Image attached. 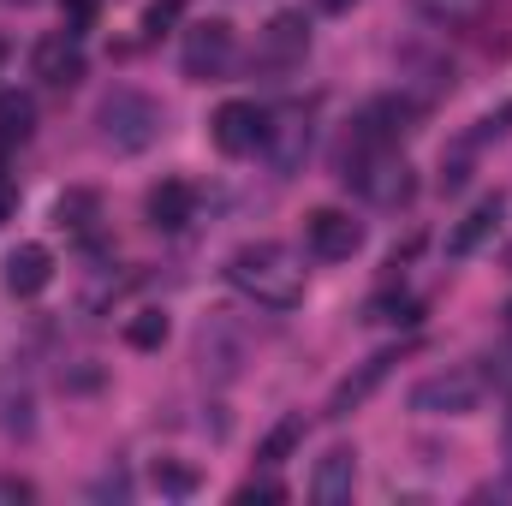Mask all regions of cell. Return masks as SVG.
<instances>
[{
  "instance_id": "cell-28",
  "label": "cell",
  "mask_w": 512,
  "mask_h": 506,
  "mask_svg": "<svg viewBox=\"0 0 512 506\" xmlns=\"http://www.w3.org/2000/svg\"><path fill=\"white\" fill-rule=\"evenodd\" d=\"M12 209H18V185H12V179L0 173V227L12 221Z\"/></svg>"
},
{
  "instance_id": "cell-14",
  "label": "cell",
  "mask_w": 512,
  "mask_h": 506,
  "mask_svg": "<svg viewBox=\"0 0 512 506\" xmlns=\"http://www.w3.org/2000/svg\"><path fill=\"white\" fill-rule=\"evenodd\" d=\"M143 209H149V227L179 233V227H191V215H197V191H191L185 179H161V185L143 197Z\"/></svg>"
},
{
  "instance_id": "cell-12",
  "label": "cell",
  "mask_w": 512,
  "mask_h": 506,
  "mask_svg": "<svg viewBox=\"0 0 512 506\" xmlns=\"http://www.w3.org/2000/svg\"><path fill=\"white\" fill-rule=\"evenodd\" d=\"M352 489H358V453L352 447H328L322 465H316V477H310V495L322 506H346Z\"/></svg>"
},
{
  "instance_id": "cell-29",
  "label": "cell",
  "mask_w": 512,
  "mask_h": 506,
  "mask_svg": "<svg viewBox=\"0 0 512 506\" xmlns=\"http://www.w3.org/2000/svg\"><path fill=\"white\" fill-rule=\"evenodd\" d=\"M316 6H322V12H352L358 0H316Z\"/></svg>"
},
{
  "instance_id": "cell-9",
  "label": "cell",
  "mask_w": 512,
  "mask_h": 506,
  "mask_svg": "<svg viewBox=\"0 0 512 506\" xmlns=\"http://www.w3.org/2000/svg\"><path fill=\"white\" fill-rule=\"evenodd\" d=\"M30 66H36V78H42V84H54V90L78 84V78H84V48H78V30L42 36V42H36V54H30Z\"/></svg>"
},
{
  "instance_id": "cell-18",
  "label": "cell",
  "mask_w": 512,
  "mask_h": 506,
  "mask_svg": "<svg viewBox=\"0 0 512 506\" xmlns=\"http://www.w3.org/2000/svg\"><path fill=\"white\" fill-rule=\"evenodd\" d=\"M96 215H102L96 191H66V197L54 203V227H60V233H90V227H96Z\"/></svg>"
},
{
  "instance_id": "cell-21",
  "label": "cell",
  "mask_w": 512,
  "mask_h": 506,
  "mask_svg": "<svg viewBox=\"0 0 512 506\" xmlns=\"http://www.w3.org/2000/svg\"><path fill=\"white\" fill-rule=\"evenodd\" d=\"M126 346H137V352L167 346V316H161V310H137V316L126 322Z\"/></svg>"
},
{
  "instance_id": "cell-3",
  "label": "cell",
  "mask_w": 512,
  "mask_h": 506,
  "mask_svg": "<svg viewBox=\"0 0 512 506\" xmlns=\"http://www.w3.org/2000/svg\"><path fill=\"white\" fill-rule=\"evenodd\" d=\"M96 126H102V143H108V149L143 155V149L161 137V102L143 96V90H108L102 108H96Z\"/></svg>"
},
{
  "instance_id": "cell-5",
  "label": "cell",
  "mask_w": 512,
  "mask_h": 506,
  "mask_svg": "<svg viewBox=\"0 0 512 506\" xmlns=\"http://www.w3.org/2000/svg\"><path fill=\"white\" fill-rule=\"evenodd\" d=\"M179 66H185V78H197V84L221 78V72L233 66V24H227V18L191 24V30H185V48H179Z\"/></svg>"
},
{
  "instance_id": "cell-27",
  "label": "cell",
  "mask_w": 512,
  "mask_h": 506,
  "mask_svg": "<svg viewBox=\"0 0 512 506\" xmlns=\"http://www.w3.org/2000/svg\"><path fill=\"white\" fill-rule=\"evenodd\" d=\"M36 489L24 483V477H0V501H30Z\"/></svg>"
},
{
  "instance_id": "cell-11",
  "label": "cell",
  "mask_w": 512,
  "mask_h": 506,
  "mask_svg": "<svg viewBox=\"0 0 512 506\" xmlns=\"http://www.w3.org/2000/svg\"><path fill=\"white\" fill-rule=\"evenodd\" d=\"M262 149H268V161H274L280 173H292V167L304 161V149H310V120H304V108L274 114L268 131H262Z\"/></svg>"
},
{
  "instance_id": "cell-1",
  "label": "cell",
  "mask_w": 512,
  "mask_h": 506,
  "mask_svg": "<svg viewBox=\"0 0 512 506\" xmlns=\"http://www.w3.org/2000/svg\"><path fill=\"white\" fill-rule=\"evenodd\" d=\"M227 280L251 304H262V310H292L304 298V262L286 251V245H274V239L239 245V251L227 256Z\"/></svg>"
},
{
  "instance_id": "cell-26",
  "label": "cell",
  "mask_w": 512,
  "mask_h": 506,
  "mask_svg": "<svg viewBox=\"0 0 512 506\" xmlns=\"http://www.w3.org/2000/svg\"><path fill=\"white\" fill-rule=\"evenodd\" d=\"M96 6H102V0H60V12H66L72 30H90V24H96Z\"/></svg>"
},
{
  "instance_id": "cell-8",
  "label": "cell",
  "mask_w": 512,
  "mask_h": 506,
  "mask_svg": "<svg viewBox=\"0 0 512 506\" xmlns=\"http://www.w3.org/2000/svg\"><path fill=\"white\" fill-rule=\"evenodd\" d=\"M304 239H310V251L322 262H346V256L364 251V221H352L346 209H316L304 221Z\"/></svg>"
},
{
  "instance_id": "cell-24",
  "label": "cell",
  "mask_w": 512,
  "mask_h": 506,
  "mask_svg": "<svg viewBox=\"0 0 512 506\" xmlns=\"http://www.w3.org/2000/svg\"><path fill=\"white\" fill-rule=\"evenodd\" d=\"M185 18V0H149V12H143V30L149 36H161V30H173Z\"/></svg>"
},
{
  "instance_id": "cell-10",
  "label": "cell",
  "mask_w": 512,
  "mask_h": 506,
  "mask_svg": "<svg viewBox=\"0 0 512 506\" xmlns=\"http://www.w3.org/2000/svg\"><path fill=\"white\" fill-rule=\"evenodd\" d=\"M48 280H54L48 245H18V251H6V262H0V286H6L12 298H36Z\"/></svg>"
},
{
  "instance_id": "cell-20",
  "label": "cell",
  "mask_w": 512,
  "mask_h": 506,
  "mask_svg": "<svg viewBox=\"0 0 512 506\" xmlns=\"http://www.w3.org/2000/svg\"><path fill=\"white\" fill-rule=\"evenodd\" d=\"M30 131H36V102L18 96V90H0V137H6V143H12V137L24 143Z\"/></svg>"
},
{
  "instance_id": "cell-13",
  "label": "cell",
  "mask_w": 512,
  "mask_h": 506,
  "mask_svg": "<svg viewBox=\"0 0 512 506\" xmlns=\"http://www.w3.org/2000/svg\"><path fill=\"white\" fill-rule=\"evenodd\" d=\"M501 215H507V197L501 191H489L453 233H447V256H477L489 239H495V227H501Z\"/></svg>"
},
{
  "instance_id": "cell-6",
  "label": "cell",
  "mask_w": 512,
  "mask_h": 506,
  "mask_svg": "<svg viewBox=\"0 0 512 506\" xmlns=\"http://www.w3.org/2000/svg\"><path fill=\"white\" fill-rule=\"evenodd\" d=\"M304 54H310L304 12H274L262 24V36H256V66L262 72H292V66H304Z\"/></svg>"
},
{
  "instance_id": "cell-30",
  "label": "cell",
  "mask_w": 512,
  "mask_h": 506,
  "mask_svg": "<svg viewBox=\"0 0 512 506\" xmlns=\"http://www.w3.org/2000/svg\"><path fill=\"white\" fill-rule=\"evenodd\" d=\"M507 465H512V405H507Z\"/></svg>"
},
{
  "instance_id": "cell-22",
  "label": "cell",
  "mask_w": 512,
  "mask_h": 506,
  "mask_svg": "<svg viewBox=\"0 0 512 506\" xmlns=\"http://www.w3.org/2000/svg\"><path fill=\"white\" fill-rule=\"evenodd\" d=\"M298 441H304V417H286V423H274V429H268V441L256 447V459H262V465H280Z\"/></svg>"
},
{
  "instance_id": "cell-2",
  "label": "cell",
  "mask_w": 512,
  "mask_h": 506,
  "mask_svg": "<svg viewBox=\"0 0 512 506\" xmlns=\"http://www.w3.org/2000/svg\"><path fill=\"white\" fill-rule=\"evenodd\" d=\"M346 185H358V191H364L370 203H382V209L411 203V191H417L411 161H405L393 143H358V149H346Z\"/></svg>"
},
{
  "instance_id": "cell-25",
  "label": "cell",
  "mask_w": 512,
  "mask_h": 506,
  "mask_svg": "<svg viewBox=\"0 0 512 506\" xmlns=\"http://www.w3.org/2000/svg\"><path fill=\"white\" fill-rule=\"evenodd\" d=\"M251 501H286V489H280L274 477H256V483L239 489V506H251Z\"/></svg>"
},
{
  "instance_id": "cell-17",
  "label": "cell",
  "mask_w": 512,
  "mask_h": 506,
  "mask_svg": "<svg viewBox=\"0 0 512 506\" xmlns=\"http://www.w3.org/2000/svg\"><path fill=\"white\" fill-rule=\"evenodd\" d=\"M429 24H441V30H465V24H477L483 12H489V0H411Z\"/></svg>"
},
{
  "instance_id": "cell-16",
  "label": "cell",
  "mask_w": 512,
  "mask_h": 506,
  "mask_svg": "<svg viewBox=\"0 0 512 506\" xmlns=\"http://www.w3.org/2000/svg\"><path fill=\"white\" fill-rule=\"evenodd\" d=\"M239 358H245V346L233 340V328L227 322H209L203 328V364H215V376H239Z\"/></svg>"
},
{
  "instance_id": "cell-4",
  "label": "cell",
  "mask_w": 512,
  "mask_h": 506,
  "mask_svg": "<svg viewBox=\"0 0 512 506\" xmlns=\"http://www.w3.org/2000/svg\"><path fill=\"white\" fill-rule=\"evenodd\" d=\"M483 393H489V381L477 370H441V376H423L411 387V411H423V417H465V411L483 405Z\"/></svg>"
},
{
  "instance_id": "cell-23",
  "label": "cell",
  "mask_w": 512,
  "mask_h": 506,
  "mask_svg": "<svg viewBox=\"0 0 512 506\" xmlns=\"http://www.w3.org/2000/svg\"><path fill=\"white\" fill-rule=\"evenodd\" d=\"M155 489L161 495H191L197 489V471L191 465H173V459H155Z\"/></svg>"
},
{
  "instance_id": "cell-19",
  "label": "cell",
  "mask_w": 512,
  "mask_h": 506,
  "mask_svg": "<svg viewBox=\"0 0 512 506\" xmlns=\"http://www.w3.org/2000/svg\"><path fill=\"white\" fill-rule=\"evenodd\" d=\"M417 310H423L417 298H405V292H382V298L364 304V322H370V328H411Z\"/></svg>"
},
{
  "instance_id": "cell-15",
  "label": "cell",
  "mask_w": 512,
  "mask_h": 506,
  "mask_svg": "<svg viewBox=\"0 0 512 506\" xmlns=\"http://www.w3.org/2000/svg\"><path fill=\"white\" fill-rule=\"evenodd\" d=\"M393 364H399V352H376L370 364H358V376H346L340 387H334L328 417H352V411H358V405H364V399H370V393L387 381V370H393Z\"/></svg>"
},
{
  "instance_id": "cell-7",
  "label": "cell",
  "mask_w": 512,
  "mask_h": 506,
  "mask_svg": "<svg viewBox=\"0 0 512 506\" xmlns=\"http://www.w3.org/2000/svg\"><path fill=\"white\" fill-rule=\"evenodd\" d=\"M262 131H268V114L256 102H221L215 120H209V137H215L221 155H251V149H262Z\"/></svg>"
}]
</instances>
